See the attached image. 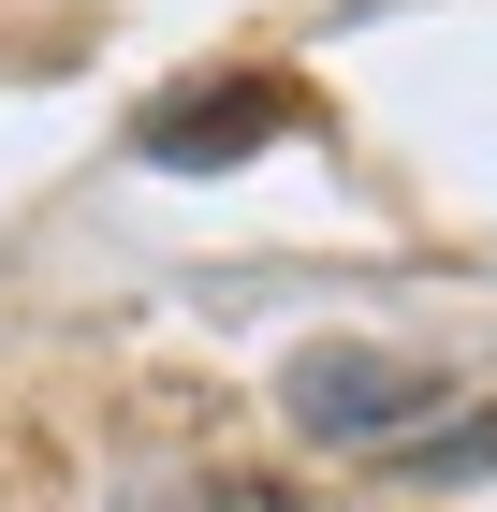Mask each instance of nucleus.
<instances>
[{"label": "nucleus", "instance_id": "2", "mask_svg": "<svg viewBox=\"0 0 497 512\" xmlns=\"http://www.w3.org/2000/svg\"><path fill=\"white\" fill-rule=\"evenodd\" d=\"M307 103L278 74H205V88H176V103H147V132L132 147L161 161V176H220V161H249V147H278Z\"/></svg>", "mask_w": 497, "mask_h": 512}, {"label": "nucleus", "instance_id": "3", "mask_svg": "<svg viewBox=\"0 0 497 512\" xmlns=\"http://www.w3.org/2000/svg\"><path fill=\"white\" fill-rule=\"evenodd\" d=\"M410 469H424V483H454V469H497V410H468V425H424V439H410Z\"/></svg>", "mask_w": 497, "mask_h": 512}, {"label": "nucleus", "instance_id": "4", "mask_svg": "<svg viewBox=\"0 0 497 512\" xmlns=\"http://www.w3.org/2000/svg\"><path fill=\"white\" fill-rule=\"evenodd\" d=\"M205 512H307L293 483H205Z\"/></svg>", "mask_w": 497, "mask_h": 512}, {"label": "nucleus", "instance_id": "1", "mask_svg": "<svg viewBox=\"0 0 497 512\" xmlns=\"http://www.w3.org/2000/svg\"><path fill=\"white\" fill-rule=\"evenodd\" d=\"M293 425L307 439H351V454H410L424 425H439V366H410V352H366V337H322V352H293Z\"/></svg>", "mask_w": 497, "mask_h": 512}]
</instances>
